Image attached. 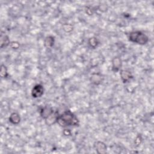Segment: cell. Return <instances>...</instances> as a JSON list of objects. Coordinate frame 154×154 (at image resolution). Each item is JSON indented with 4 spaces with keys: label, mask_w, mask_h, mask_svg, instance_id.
Listing matches in <instances>:
<instances>
[{
    "label": "cell",
    "mask_w": 154,
    "mask_h": 154,
    "mask_svg": "<svg viewBox=\"0 0 154 154\" xmlns=\"http://www.w3.org/2000/svg\"><path fill=\"white\" fill-rule=\"evenodd\" d=\"M55 111L54 110V109L49 106H45L44 107L42 108L40 111V114L41 116V117L46 120V119H48Z\"/></svg>",
    "instance_id": "obj_4"
},
{
    "label": "cell",
    "mask_w": 154,
    "mask_h": 154,
    "mask_svg": "<svg viewBox=\"0 0 154 154\" xmlns=\"http://www.w3.org/2000/svg\"><path fill=\"white\" fill-rule=\"evenodd\" d=\"M129 40L131 42L144 45L149 42V37L140 31H134L128 34Z\"/></svg>",
    "instance_id": "obj_2"
},
{
    "label": "cell",
    "mask_w": 154,
    "mask_h": 154,
    "mask_svg": "<svg viewBox=\"0 0 154 154\" xmlns=\"http://www.w3.org/2000/svg\"><path fill=\"white\" fill-rule=\"evenodd\" d=\"M103 80V77L100 73H93L90 77V81L95 85H99L102 83Z\"/></svg>",
    "instance_id": "obj_7"
},
{
    "label": "cell",
    "mask_w": 154,
    "mask_h": 154,
    "mask_svg": "<svg viewBox=\"0 0 154 154\" xmlns=\"http://www.w3.org/2000/svg\"><path fill=\"white\" fill-rule=\"evenodd\" d=\"M10 46L11 48L13 49H18L19 47L20 46V44L19 42H16V41H13L10 43Z\"/></svg>",
    "instance_id": "obj_15"
},
{
    "label": "cell",
    "mask_w": 154,
    "mask_h": 154,
    "mask_svg": "<svg viewBox=\"0 0 154 154\" xmlns=\"http://www.w3.org/2000/svg\"><path fill=\"white\" fill-rule=\"evenodd\" d=\"M9 121L13 125H17L20 122V115L16 112H12L9 117Z\"/></svg>",
    "instance_id": "obj_10"
},
{
    "label": "cell",
    "mask_w": 154,
    "mask_h": 154,
    "mask_svg": "<svg viewBox=\"0 0 154 154\" xmlns=\"http://www.w3.org/2000/svg\"><path fill=\"white\" fill-rule=\"evenodd\" d=\"M141 141H142L141 136L140 135H138L136 137V138H135V141H134V143H135V144L136 146H139V145L141 144Z\"/></svg>",
    "instance_id": "obj_16"
},
{
    "label": "cell",
    "mask_w": 154,
    "mask_h": 154,
    "mask_svg": "<svg viewBox=\"0 0 154 154\" xmlns=\"http://www.w3.org/2000/svg\"><path fill=\"white\" fill-rule=\"evenodd\" d=\"M94 147L97 153L100 154L105 153L106 152V146L102 141H96L94 144Z\"/></svg>",
    "instance_id": "obj_5"
},
{
    "label": "cell",
    "mask_w": 154,
    "mask_h": 154,
    "mask_svg": "<svg viewBox=\"0 0 154 154\" xmlns=\"http://www.w3.org/2000/svg\"><path fill=\"white\" fill-rule=\"evenodd\" d=\"M120 77L123 82L125 83L130 81L133 76L130 71L128 70H122L120 71Z\"/></svg>",
    "instance_id": "obj_8"
},
{
    "label": "cell",
    "mask_w": 154,
    "mask_h": 154,
    "mask_svg": "<svg viewBox=\"0 0 154 154\" xmlns=\"http://www.w3.org/2000/svg\"><path fill=\"white\" fill-rule=\"evenodd\" d=\"M88 45H90V46L93 49L96 48L99 44V40L96 37H90L88 39Z\"/></svg>",
    "instance_id": "obj_12"
},
{
    "label": "cell",
    "mask_w": 154,
    "mask_h": 154,
    "mask_svg": "<svg viewBox=\"0 0 154 154\" xmlns=\"http://www.w3.org/2000/svg\"><path fill=\"white\" fill-rule=\"evenodd\" d=\"M44 93V88L41 84H36L31 90V95L34 98L40 97Z\"/></svg>",
    "instance_id": "obj_3"
},
{
    "label": "cell",
    "mask_w": 154,
    "mask_h": 154,
    "mask_svg": "<svg viewBox=\"0 0 154 154\" xmlns=\"http://www.w3.org/2000/svg\"><path fill=\"white\" fill-rule=\"evenodd\" d=\"M55 38L52 35H48L46 37L44 40V46L46 48H51L54 44Z\"/></svg>",
    "instance_id": "obj_11"
},
{
    "label": "cell",
    "mask_w": 154,
    "mask_h": 154,
    "mask_svg": "<svg viewBox=\"0 0 154 154\" xmlns=\"http://www.w3.org/2000/svg\"><path fill=\"white\" fill-rule=\"evenodd\" d=\"M1 76L2 78H7L8 76V72H7V69L6 66L4 64H2L1 66Z\"/></svg>",
    "instance_id": "obj_13"
},
{
    "label": "cell",
    "mask_w": 154,
    "mask_h": 154,
    "mask_svg": "<svg viewBox=\"0 0 154 154\" xmlns=\"http://www.w3.org/2000/svg\"><path fill=\"white\" fill-rule=\"evenodd\" d=\"M122 60L121 59L118 57H114L112 60V69L114 72H117L120 70V67H122Z\"/></svg>",
    "instance_id": "obj_9"
},
{
    "label": "cell",
    "mask_w": 154,
    "mask_h": 154,
    "mask_svg": "<svg viewBox=\"0 0 154 154\" xmlns=\"http://www.w3.org/2000/svg\"><path fill=\"white\" fill-rule=\"evenodd\" d=\"M10 41L9 39V37L7 35L5 34V32H3L1 31V35H0V47L1 48H4L10 44Z\"/></svg>",
    "instance_id": "obj_6"
},
{
    "label": "cell",
    "mask_w": 154,
    "mask_h": 154,
    "mask_svg": "<svg viewBox=\"0 0 154 154\" xmlns=\"http://www.w3.org/2000/svg\"><path fill=\"white\" fill-rule=\"evenodd\" d=\"M63 30L64 31H66V32H69L73 30V26L71 24L66 23V24L63 25Z\"/></svg>",
    "instance_id": "obj_14"
},
{
    "label": "cell",
    "mask_w": 154,
    "mask_h": 154,
    "mask_svg": "<svg viewBox=\"0 0 154 154\" xmlns=\"http://www.w3.org/2000/svg\"><path fill=\"white\" fill-rule=\"evenodd\" d=\"M57 123L61 127L79 126V120L77 117L70 110L64 111L61 114H59L57 120Z\"/></svg>",
    "instance_id": "obj_1"
}]
</instances>
